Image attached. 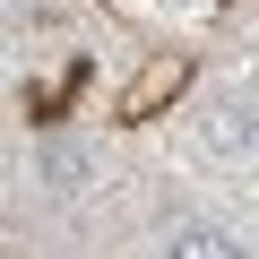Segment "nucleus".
Instances as JSON below:
<instances>
[{"label": "nucleus", "instance_id": "f257e3e1", "mask_svg": "<svg viewBox=\"0 0 259 259\" xmlns=\"http://www.w3.org/2000/svg\"><path fill=\"white\" fill-rule=\"evenodd\" d=\"M164 259H242V242H233L225 225H173Z\"/></svg>", "mask_w": 259, "mask_h": 259}, {"label": "nucleus", "instance_id": "f03ea898", "mask_svg": "<svg viewBox=\"0 0 259 259\" xmlns=\"http://www.w3.org/2000/svg\"><path fill=\"white\" fill-rule=\"evenodd\" d=\"M35 173L69 199V190H87V173H95V164H87V147H44V156H35Z\"/></svg>", "mask_w": 259, "mask_h": 259}, {"label": "nucleus", "instance_id": "7ed1b4c3", "mask_svg": "<svg viewBox=\"0 0 259 259\" xmlns=\"http://www.w3.org/2000/svg\"><path fill=\"white\" fill-rule=\"evenodd\" d=\"M250 139H259V121H250Z\"/></svg>", "mask_w": 259, "mask_h": 259}]
</instances>
